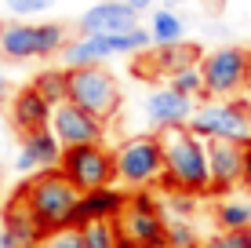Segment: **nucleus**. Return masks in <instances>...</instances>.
Instances as JSON below:
<instances>
[{"label":"nucleus","instance_id":"dca6fc26","mask_svg":"<svg viewBox=\"0 0 251 248\" xmlns=\"http://www.w3.org/2000/svg\"><path fill=\"white\" fill-rule=\"evenodd\" d=\"M58 161H62V142L55 139L51 128H44V132L22 135V150L15 157V172L37 175V172H48V168H58Z\"/></svg>","mask_w":251,"mask_h":248},{"label":"nucleus","instance_id":"c9c22d12","mask_svg":"<svg viewBox=\"0 0 251 248\" xmlns=\"http://www.w3.org/2000/svg\"><path fill=\"white\" fill-rule=\"evenodd\" d=\"M248 70H251V51H248Z\"/></svg>","mask_w":251,"mask_h":248},{"label":"nucleus","instance_id":"aec40b11","mask_svg":"<svg viewBox=\"0 0 251 248\" xmlns=\"http://www.w3.org/2000/svg\"><path fill=\"white\" fill-rule=\"evenodd\" d=\"M150 37L157 48H168V44H182L186 40V19L175 11V7H157L150 19Z\"/></svg>","mask_w":251,"mask_h":248},{"label":"nucleus","instance_id":"c756f323","mask_svg":"<svg viewBox=\"0 0 251 248\" xmlns=\"http://www.w3.org/2000/svg\"><path fill=\"white\" fill-rule=\"evenodd\" d=\"M240 186L251 193V139L244 142V183H240Z\"/></svg>","mask_w":251,"mask_h":248},{"label":"nucleus","instance_id":"423d86ee","mask_svg":"<svg viewBox=\"0 0 251 248\" xmlns=\"http://www.w3.org/2000/svg\"><path fill=\"white\" fill-rule=\"evenodd\" d=\"M153 44L150 29L135 26L127 33H106V37H76L62 51L66 70H80V66H106V58L117 55H146Z\"/></svg>","mask_w":251,"mask_h":248},{"label":"nucleus","instance_id":"2f4dec72","mask_svg":"<svg viewBox=\"0 0 251 248\" xmlns=\"http://www.w3.org/2000/svg\"><path fill=\"white\" fill-rule=\"evenodd\" d=\"M131 4V11L135 15H146V11H153V0H127Z\"/></svg>","mask_w":251,"mask_h":248},{"label":"nucleus","instance_id":"393cba45","mask_svg":"<svg viewBox=\"0 0 251 248\" xmlns=\"http://www.w3.org/2000/svg\"><path fill=\"white\" fill-rule=\"evenodd\" d=\"M168 248H201L193 219H168Z\"/></svg>","mask_w":251,"mask_h":248},{"label":"nucleus","instance_id":"f257e3e1","mask_svg":"<svg viewBox=\"0 0 251 248\" xmlns=\"http://www.w3.org/2000/svg\"><path fill=\"white\" fill-rule=\"evenodd\" d=\"M160 135L164 146V175L160 186L168 193H193V197H207L211 193V168H207V142L193 135L186 124L168 128Z\"/></svg>","mask_w":251,"mask_h":248},{"label":"nucleus","instance_id":"f03ea898","mask_svg":"<svg viewBox=\"0 0 251 248\" xmlns=\"http://www.w3.org/2000/svg\"><path fill=\"white\" fill-rule=\"evenodd\" d=\"M15 193L22 197V204L29 208V216L37 219V226L44 230V234L73 226V212H76V204H80V190H76L58 168L29 175Z\"/></svg>","mask_w":251,"mask_h":248},{"label":"nucleus","instance_id":"5701e85b","mask_svg":"<svg viewBox=\"0 0 251 248\" xmlns=\"http://www.w3.org/2000/svg\"><path fill=\"white\" fill-rule=\"evenodd\" d=\"M168 88L178 91V95H186V99H193V102L204 99V77H201V66H189V70L168 77Z\"/></svg>","mask_w":251,"mask_h":248},{"label":"nucleus","instance_id":"9d476101","mask_svg":"<svg viewBox=\"0 0 251 248\" xmlns=\"http://www.w3.org/2000/svg\"><path fill=\"white\" fill-rule=\"evenodd\" d=\"M120 234H127L138 248H168V216L150 190H131L124 216L117 219Z\"/></svg>","mask_w":251,"mask_h":248},{"label":"nucleus","instance_id":"6ab92c4d","mask_svg":"<svg viewBox=\"0 0 251 248\" xmlns=\"http://www.w3.org/2000/svg\"><path fill=\"white\" fill-rule=\"evenodd\" d=\"M201 58H204V51L197 44H186L182 40V44H168V48H157V51H146L135 70L146 66L150 77H175V73L189 70V66H201Z\"/></svg>","mask_w":251,"mask_h":248},{"label":"nucleus","instance_id":"f8f14e48","mask_svg":"<svg viewBox=\"0 0 251 248\" xmlns=\"http://www.w3.org/2000/svg\"><path fill=\"white\" fill-rule=\"evenodd\" d=\"M207 168H211V197H229L244 183V142L211 139L207 142Z\"/></svg>","mask_w":251,"mask_h":248},{"label":"nucleus","instance_id":"9b49d317","mask_svg":"<svg viewBox=\"0 0 251 248\" xmlns=\"http://www.w3.org/2000/svg\"><path fill=\"white\" fill-rule=\"evenodd\" d=\"M51 132H55V139L62 142V150L91 146V142L106 139V121H99L95 113L73 106V102H62V106H55V113H51Z\"/></svg>","mask_w":251,"mask_h":248},{"label":"nucleus","instance_id":"72a5a7b5","mask_svg":"<svg viewBox=\"0 0 251 248\" xmlns=\"http://www.w3.org/2000/svg\"><path fill=\"white\" fill-rule=\"evenodd\" d=\"M244 102H248V110H251V84L244 88Z\"/></svg>","mask_w":251,"mask_h":248},{"label":"nucleus","instance_id":"4468645a","mask_svg":"<svg viewBox=\"0 0 251 248\" xmlns=\"http://www.w3.org/2000/svg\"><path fill=\"white\" fill-rule=\"evenodd\" d=\"M138 26V15L127 0H102L80 15V37H106V33H127Z\"/></svg>","mask_w":251,"mask_h":248},{"label":"nucleus","instance_id":"412c9836","mask_svg":"<svg viewBox=\"0 0 251 248\" xmlns=\"http://www.w3.org/2000/svg\"><path fill=\"white\" fill-rule=\"evenodd\" d=\"M219 230H251V201L248 197H222L211 208Z\"/></svg>","mask_w":251,"mask_h":248},{"label":"nucleus","instance_id":"7ed1b4c3","mask_svg":"<svg viewBox=\"0 0 251 248\" xmlns=\"http://www.w3.org/2000/svg\"><path fill=\"white\" fill-rule=\"evenodd\" d=\"M66 29L58 22H0V58L25 62V58H51L66 51Z\"/></svg>","mask_w":251,"mask_h":248},{"label":"nucleus","instance_id":"58836bf2","mask_svg":"<svg viewBox=\"0 0 251 248\" xmlns=\"http://www.w3.org/2000/svg\"><path fill=\"white\" fill-rule=\"evenodd\" d=\"M0 132H4V121H0Z\"/></svg>","mask_w":251,"mask_h":248},{"label":"nucleus","instance_id":"7c9ffc66","mask_svg":"<svg viewBox=\"0 0 251 248\" xmlns=\"http://www.w3.org/2000/svg\"><path fill=\"white\" fill-rule=\"evenodd\" d=\"M11 95H15V88H11V81H7V73L0 70V106H4V102H11Z\"/></svg>","mask_w":251,"mask_h":248},{"label":"nucleus","instance_id":"a878e982","mask_svg":"<svg viewBox=\"0 0 251 248\" xmlns=\"http://www.w3.org/2000/svg\"><path fill=\"white\" fill-rule=\"evenodd\" d=\"M160 208H164V216H171V219H193L197 216V197L193 193H168V197L160 201Z\"/></svg>","mask_w":251,"mask_h":248},{"label":"nucleus","instance_id":"6e6552de","mask_svg":"<svg viewBox=\"0 0 251 248\" xmlns=\"http://www.w3.org/2000/svg\"><path fill=\"white\" fill-rule=\"evenodd\" d=\"M201 77H204V99H237L251 84L248 51L237 44L207 51L201 58Z\"/></svg>","mask_w":251,"mask_h":248},{"label":"nucleus","instance_id":"f3484780","mask_svg":"<svg viewBox=\"0 0 251 248\" xmlns=\"http://www.w3.org/2000/svg\"><path fill=\"white\" fill-rule=\"evenodd\" d=\"M44 237H48V234L37 226V219L29 216V208L22 204V197H19V193H11V201L4 204L0 248H37Z\"/></svg>","mask_w":251,"mask_h":248},{"label":"nucleus","instance_id":"39448f33","mask_svg":"<svg viewBox=\"0 0 251 248\" xmlns=\"http://www.w3.org/2000/svg\"><path fill=\"white\" fill-rule=\"evenodd\" d=\"M189 132L201 135L204 142L211 139H229V142H248L251 139V110L244 99H207L193 110Z\"/></svg>","mask_w":251,"mask_h":248},{"label":"nucleus","instance_id":"4be33fe9","mask_svg":"<svg viewBox=\"0 0 251 248\" xmlns=\"http://www.w3.org/2000/svg\"><path fill=\"white\" fill-rule=\"evenodd\" d=\"M33 88H37L51 106H62V102L69 99V70L66 66H51V70L33 77Z\"/></svg>","mask_w":251,"mask_h":248},{"label":"nucleus","instance_id":"b1692460","mask_svg":"<svg viewBox=\"0 0 251 248\" xmlns=\"http://www.w3.org/2000/svg\"><path fill=\"white\" fill-rule=\"evenodd\" d=\"M84 248H117L120 241V226L117 223H88L80 230Z\"/></svg>","mask_w":251,"mask_h":248},{"label":"nucleus","instance_id":"bb28decb","mask_svg":"<svg viewBox=\"0 0 251 248\" xmlns=\"http://www.w3.org/2000/svg\"><path fill=\"white\" fill-rule=\"evenodd\" d=\"M201 248H248V230H219L201 241Z\"/></svg>","mask_w":251,"mask_h":248},{"label":"nucleus","instance_id":"a211bd4d","mask_svg":"<svg viewBox=\"0 0 251 248\" xmlns=\"http://www.w3.org/2000/svg\"><path fill=\"white\" fill-rule=\"evenodd\" d=\"M197 102L178 95L171 88H157L150 99H146V121H150L157 132H168V128H178V124H189Z\"/></svg>","mask_w":251,"mask_h":248},{"label":"nucleus","instance_id":"ddd939ff","mask_svg":"<svg viewBox=\"0 0 251 248\" xmlns=\"http://www.w3.org/2000/svg\"><path fill=\"white\" fill-rule=\"evenodd\" d=\"M127 197L131 193L124 186H99V190L80 193V204L73 212V230H84L88 223H117L127 208Z\"/></svg>","mask_w":251,"mask_h":248},{"label":"nucleus","instance_id":"1a4fd4ad","mask_svg":"<svg viewBox=\"0 0 251 248\" xmlns=\"http://www.w3.org/2000/svg\"><path fill=\"white\" fill-rule=\"evenodd\" d=\"M58 172H62L80 193H88V190H99V186H113L117 183V161H113V150H109L106 142L69 146V150H62Z\"/></svg>","mask_w":251,"mask_h":248},{"label":"nucleus","instance_id":"f704fd0d","mask_svg":"<svg viewBox=\"0 0 251 248\" xmlns=\"http://www.w3.org/2000/svg\"><path fill=\"white\" fill-rule=\"evenodd\" d=\"M164 4H168V7H175V4H186V0H164Z\"/></svg>","mask_w":251,"mask_h":248},{"label":"nucleus","instance_id":"20e7f679","mask_svg":"<svg viewBox=\"0 0 251 248\" xmlns=\"http://www.w3.org/2000/svg\"><path fill=\"white\" fill-rule=\"evenodd\" d=\"M117 161V186L131 190H150V186H160L164 175V146L160 135H131L113 150Z\"/></svg>","mask_w":251,"mask_h":248},{"label":"nucleus","instance_id":"0eeeda50","mask_svg":"<svg viewBox=\"0 0 251 248\" xmlns=\"http://www.w3.org/2000/svg\"><path fill=\"white\" fill-rule=\"evenodd\" d=\"M73 106L95 113L99 121H113L120 110V84L106 66H80V70H69V99Z\"/></svg>","mask_w":251,"mask_h":248},{"label":"nucleus","instance_id":"4c0bfd02","mask_svg":"<svg viewBox=\"0 0 251 248\" xmlns=\"http://www.w3.org/2000/svg\"><path fill=\"white\" fill-rule=\"evenodd\" d=\"M91 4H102V0H91Z\"/></svg>","mask_w":251,"mask_h":248},{"label":"nucleus","instance_id":"c85d7f7f","mask_svg":"<svg viewBox=\"0 0 251 248\" xmlns=\"http://www.w3.org/2000/svg\"><path fill=\"white\" fill-rule=\"evenodd\" d=\"M51 4H55V0H7V11H11L15 19H25V22H29L33 15L51 11Z\"/></svg>","mask_w":251,"mask_h":248},{"label":"nucleus","instance_id":"cd10ccee","mask_svg":"<svg viewBox=\"0 0 251 248\" xmlns=\"http://www.w3.org/2000/svg\"><path fill=\"white\" fill-rule=\"evenodd\" d=\"M37 248H84V237H80V230L66 226V230H55V234H48Z\"/></svg>","mask_w":251,"mask_h":248},{"label":"nucleus","instance_id":"2eb2a0df","mask_svg":"<svg viewBox=\"0 0 251 248\" xmlns=\"http://www.w3.org/2000/svg\"><path fill=\"white\" fill-rule=\"evenodd\" d=\"M7 113H11V124L19 128V135H29V132H44V128H51L55 106H51L33 84H22V88L11 95V102H7Z\"/></svg>","mask_w":251,"mask_h":248},{"label":"nucleus","instance_id":"473e14b6","mask_svg":"<svg viewBox=\"0 0 251 248\" xmlns=\"http://www.w3.org/2000/svg\"><path fill=\"white\" fill-rule=\"evenodd\" d=\"M117 248H138L135 241H131V237H127V234H120V241H117Z\"/></svg>","mask_w":251,"mask_h":248},{"label":"nucleus","instance_id":"e433bc0d","mask_svg":"<svg viewBox=\"0 0 251 248\" xmlns=\"http://www.w3.org/2000/svg\"><path fill=\"white\" fill-rule=\"evenodd\" d=\"M248 248H251V230H248Z\"/></svg>","mask_w":251,"mask_h":248}]
</instances>
